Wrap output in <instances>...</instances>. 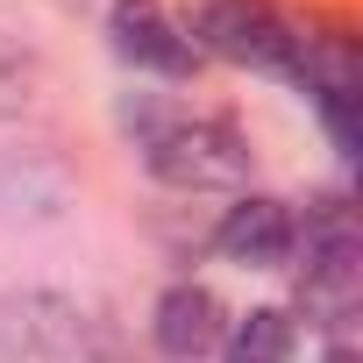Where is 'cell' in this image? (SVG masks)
Listing matches in <instances>:
<instances>
[{
    "label": "cell",
    "mask_w": 363,
    "mask_h": 363,
    "mask_svg": "<svg viewBox=\"0 0 363 363\" xmlns=\"http://www.w3.org/2000/svg\"><path fill=\"white\" fill-rule=\"evenodd\" d=\"M292 342H299L292 313H285V306H257V313L228 320L221 356H228V363H285V356H292Z\"/></svg>",
    "instance_id": "obj_8"
},
{
    "label": "cell",
    "mask_w": 363,
    "mask_h": 363,
    "mask_svg": "<svg viewBox=\"0 0 363 363\" xmlns=\"http://www.w3.org/2000/svg\"><path fill=\"white\" fill-rule=\"evenodd\" d=\"M93 313L72 292L50 285H22V292H0V363H72L86 349Z\"/></svg>",
    "instance_id": "obj_3"
},
{
    "label": "cell",
    "mask_w": 363,
    "mask_h": 363,
    "mask_svg": "<svg viewBox=\"0 0 363 363\" xmlns=\"http://www.w3.org/2000/svg\"><path fill=\"white\" fill-rule=\"evenodd\" d=\"M214 250L228 264H242V271H278L299 250V214L285 200H271V193H250L214 221Z\"/></svg>",
    "instance_id": "obj_5"
},
{
    "label": "cell",
    "mask_w": 363,
    "mask_h": 363,
    "mask_svg": "<svg viewBox=\"0 0 363 363\" xmlns=\"http://www.w3.org/2000/svg\"><path fill=\"white\" fill-rule=\"evenodd\" d=\"M143 164L171 193H235L250 178V135L221 114H171L143 143Z\"/></svg>",
    "instance_id": "obj_1"
},
{
    "label": "cell",
    "mask_w": 363,
    "mask_h": 363,
    "mask_svg": "<svg viewBox=\"0 0 363 363\" xmlns=\"http://www.w3.org/2000/svg\"><path fill=\"white\" fill-rule=\"evenodd\" d=\"M292 79L313 93V107H320V121H328L335 150H342V157H356V100H363L356 36H349V29H320V36H299V72H292Z\"/></svg>",
    "instance_id": "obj_4"
},
{
    "label": "cell",
    "mask_w": 363,
    "mask_h": 363,
    "mask_svg": "<svg viewBox=\"0 0 363 363\" xmlns=\"http://www.w3.org/2000/svg\"><path fill=\"white\" fill-rule=\"evenodd\" d=\"M221 335H228V313H221V299H214L207 285L178 278V285H164V292H157L150 342H157L171 363H200V356H214V349H221Z\"/></svg>",
    "instance_id": "obj_7"
},
{
    "label": "cell",
    "mask_w": 363,
    "mask_h": 363,
    "mask_svg": "<svg viewBox=\"0 0 363 363\" xmlns=\"http://www.w3.org/2000/svg\"><path fill=\"white\" fill-rule=\"evenodd\" d=\"M193 50H214L228 65H257V72H299V29L271 8V0H200L193 15Z\"/></svg>",
    "instance_id": "obj_2"
},
{
    "label": "cell",
    "mask_w": 363,
    "mask_h": 363,
    "mask_svg": "<svg viewBox=\"0 0 363 363\" xmlns=\"http://www.w3.org/2000/svg\"><path fill=\"white\" fill-rule=\"evenodd\" d=\"M320 363H356V349H349V342H328V356H320Z\"/></svg>",
    "instance_id": "obj_11"
},
{
    "label": "cell",
    "mask_w": 363,
    "mask_h": 363,
    "mask_svg": "<svg viewBox=\"0 0 363 363\" xmlns=\"http://www.w3.org/2000/svg\"><path fill=\"white\" fill-rule=\"evenodd\" d=\"M29 93H36V50L0 29V114H22Z\"/></svg>",
    "instance_id": "obj_9"
},
{
    "label": "cell",
    "mask_w": 363,
    "mask_h": 363,
    "mask_svg": "<svg viewBox=\"0 0 363 363\" xmlns=\"http://www.w3.org/2000/svg\"><path fill=\"white\" fill-rule=\"evenodd\" d=\"M72 363H135V349H128V335H121L114 320H100V313H93V328H86V349H79Z\"/></svg>",
    "instance_id": "obj_10"
},
{
    "label": "cell",
    "mask_w": 363,
    "mask_h": 363,
    "mask_svg": "<svg viewBox=\"0 0 363 363\" xmlns=\"http://www.w3.org/2000/svg\"><path fill=\"white\" fill-rule=\"evenodd\" d=\"M107 36H114V50H121L135 72H157V79H186V72L200 65L193 36L178 29V22L157 8V0H114Z\"/></svg>",
    "instance_id": "obj_6"
}]
</instances>
